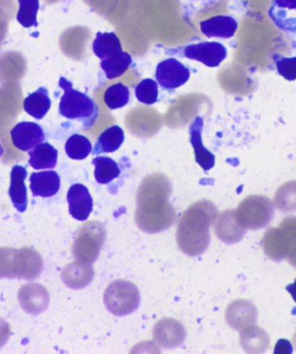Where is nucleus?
Wrapping results in <instances>:
<instances>
[{
  "instance_id": "obj_3",
  "label": "nucleus",
  "mask_w": 296,
  "mask_h": 354,
  "mask_svg": "<svg viewBox=\"0 0 296 354\" xmlns=\"http://www.w3.org/2000/svg\"><path fill=\"white\" fill-rule=\"evenodd\" d=\"M58 84L64 91L59 103L60 115L70 120L89 122L91 125L98 113L95 102L84 93L75 91L64 77H60Z\"/></svg>"
},
{
  "instance_id": "obj_17",
  "label": "nucleus",
  "mask_w": 296,
  "mask_h": 354,
  "mask_svg": "<svg viewBox=\"0 0 296 354\" xmlns=\"http://www.w3.org/2000/svg\"><path fill=\"white\" fill-rule=\"evenodd\" d=\"M50 106L49 91L44 87L32 93L24 101V109L26 112L37 120H42L49 112Z\"/></svg>"
},
{
  "instance_id": "obj_10",
  "label": "nucleus",
  "mask_w": 296,
  "mask_h": 354,
  "mask_svg": "<svg viewBox=\"0 0 296 354\" xmlns=\"http://www.w3.org/2000/svg\"><path fill=\"white\" fill-rule=\"evenodd\" d=\"M68 212L75 219L85 221L93 209V199L88 188L82 184L72 185L67 194Z\"/></svg>"
},
{
  "instance_id": "obj_18",
  "label": "nucleus",
  "mask_w": 296,
  "mask_h": 354,
  "mask_svg": "<svg viewBox=\"0 0 296 354\" xmlns=\"http://www.w3.org/2000/svg\"><path fill=\"white\" fill-rule=\"evenodd\" d=\"M92 49L96 57L104 60L113 55L122 53V46L115 32H98L92 44Z\"/></svg>"
},
{
  "instance_id": "obj_4",
  "label": "nucleus",
  "mask_w": 296,
  "mask_h": 354,
  "mask_svg": "<svg viewBox=\"0 0 296 354\" xmlns=\"http://www.w3.org/2000/svg\"><path fill=\"white\" fill-rule=\"evenodd\" d=\"M140 291L131 281L116 280L109 284L104 293L106 308L116 316L132 314L139 308Z\"/></svg>"
},
{
  "instance_id": "obj_14",
  "label": "nucleus",
  "mask_w": 296,
  "mask_h": 354,
  "mask_svg": "<svg viewBox=\"0 0 296 354\" xmlns=\"http://www.w3.org/2000/svg\"><path fill=\"white\" fill-rule=\"evenodd\" d=\"M26 177L27 171L25 167L21 166L12 167L9 195L13 205L19 212H26L27 204H28L27 188L25 184Z\"/></svg>"
},
{
  "instance_id": "obj_2",
  "label": "nucleus",
  "mask_w": 296,
  "mask_h": 354,
  "mask_svg": "<svg viewBox=\"0 0 296 354\" xmlns=\"http://www.w3.org/2000/svg\"><path fill=\"white\" fill-rule=\"evenodd\" d=\"M216 216L212 202L201 201L192 205L182 216L177 230V242L185 255L197 257L207 250L211 241L210 226Z\"/></svg>"
},
{
  "instance_id": "obj_28",
  "label": "nucleus",
  "mask_w": 296,
  "mask_h": 354,
  "mask_svg": "<svg viewBox=\"0 0 296 354\" xmlns=\"http://www.w3.org/2000/svg\"><path fill=\"white\" fill-rule=\"evenodd\" d=\"M274 5L279 8H288L296 11V0H274Z\"/></svg>"
},
{
  "instance_id": "obj_8",
  "label": "nucleus",
  "mask_w": 296,
  "mask_h": 354,
  "mask_svg": "<svg viewBox=\"0 0 296 354\" xmlns=\"http://www.w3.org/2000/svg\"><path fill=\"white\" fill-rule=\"evenodd\" d=\"M154 338L158 345L164 349L176 348L184 342L185 330L176 319L165 318L154 326Z\"/></svg>"
},
{
  "instance_id": "obj_7",
  "label": "nucleus",
  "mask_w": 296,
  "mask_h": 354,
  "mask_svg": "<svg viewBox=\"0 0 296 354\" xmlns=\"http://www.w3.org/2000/svg\"><path fill=\"white\" fill-rule=\"evenodd\" d=\"M184 55L189 59L199 62L210 68L219 67L227 57V50L218 42H203L185 48Z\"/></svg>"
},
{
  "instance_id": "obj_11",
  "label": "nucleus",
  "mask_w": 296,
  "mask_h": 354,
  "mask_svg": "<svg viewBox=\"0 0 296 354\" xmlns=\"http://www.w3.org/2000/svg\"><path fill=\"white\" fill-rule=\"evenodd\" d=\"M203 127H204V121L201 117L198 116L190 126V142L194 147L196 162L205 171H209L215 166L216 158L214 154L203 145Z\"/></svg>"
},
{
  "instance_id": "obj_27",
  "label": "nucleus",
  "mask_w": 296,
  "mask_h": 354,
  "mask_svg": "<svg viewBox=\"0 0 296 354\" xmlns=\"http://www.w3.org/2000/svg\"><path fill=\"white\" fill-rule=\"evenodd\" d=\"M274 353L277 354L292 353V344L289 342L288 340L287 339H279V342L277 343V345H275Z\"/></svg>"
},
{
  "instance_id": "obj_21",
  "label": "nucleus",
  "mask_w": 296,
  "mask_h": 354,
  "mask_svg": "<svg viewBox=\"0 0 296 354\" xmlns=\"http://www.w3.org/2000/svg\"><path fill=\"white\" fill-rule=\"evenodd\" d=\"M92 164L95 166V180L99 184H109L120 176L118 165L111 158L96 157L92 160Z\"/></svg>"
},
{
  "instance_id": "obj_23",
  "label": "nucleus",
  "mask_w": 296,
  "mask_h": 354,
  "mask_svg": "<svg viewBox=\"0 0 296 354\" xmlns=\"http://www.w3.org/2000/svg\"><path fill=\"white\" fill-rule=\"evenodd\" d=\"M129 88L122 84H116L107 88L104 102L109 109L115 110L125 106L129 102Z\"/></svg>"
},
{
  "instance_id": "obj_26",
  "label": "nucleus",
  "mask_w": 296,
  "mask_h": 354,
  "mask_svg": "<svg viewBox=\"0 0 296 354\" xmlns=\"http://www.w3.org/2000/svg\"><path fill=\"white\" fill-rule=\"evenodd\" d=\"M278 73L288 81L296 80V57H284L275 54L273 56Z\"/></svg>"
},
{
  "instance_id": "obj_5",
  "label": "nucleus",
  "mask_w": 296,
  "mask_h": 354,
  "mask_svg": "<svg viewBox=\"0 0 296 354\" xmlns=\"http://www.w3.org/2000/svg\"><path fill=\"white\" fill-rule=\"evenodd\" d=\"M105 226L99 221H89L82 227L74 245L75 257L82 262L94 263L105 242Z\"/></svg>"
},
{
  "instance_id": "obj_12",
  "label": "nucleus",
  "mask_w": 296,
  "mask_h": 354,
  "mask_svg": "<svg viewBox=\"0 0 296 354\" xmlns=\"http://www.w3.org/2000/svg\"><path fill=\"white\" fill-rule=\"evenodd\" d=\"M30 190L33 196L50 198L59 191L61 180L59 175L55 171H44L33 173L30 177Z\"/></svg>"
},
{
  "instance_id": "obj_20",
  "label": "nucleus",
  "mask_w": 296,
  "mask_h": 354,
  "mask_svg": "<svg viewBox=\"0 0 296 354\" xmlns=\"http://www.w3.org/2000/svg\"><path fill=\"white\" fill-rule=\"evenodd\" d=\"M132 62V57L129 53L122 51V53L102 60L101 67L104 71L107 78L113 80V79L122 77L129 70Z\"/></svg>"
},
{
  "instance_id": "obj_29",
  "label": "nucleus",
  "mask_w": 296,
  "mask_h": 354,
  "mask_svg": "<svg viewBox=\"0 0 296 354\" xmlns=\"http://www.w3.org/2000/svg\"><path fill=\"white\" fill-rule=\"evenodd\" d=\"M286 290L291 295L292 298L294 299L296 304V279L294 283L288 284V286H286Z\"/></svg>"
},
{
  "instance_id": "obj_25",
  "label": "nucleus",
  "mask_w": 296,
  "mask_h": 354,
  "mask_svg": "<svg viewBox=\"0 0 296 354\" xmlns=\"http://www.w3.org/2000/svg\"><path fill=\"white\" fill-rule=\"evenodd\" d=\"M136 95L138 101L143 104H154L159 97V88L157 82L153 79H144L136 86Z\"/></svg>"
},
{
  "instance_id": "obj_22",
  "label": "nucleus",
  "mask_w": 296,
  "mask_h": 354,
  "mask_svg": "<svg viewBox=\"0 0 296 354\" xmlns=\"http://www.w3.org/2000/svg\"><path fill=\"white\" fill-rule=\"evenodd\" d=\"M65 152L71 160H82L92 152V144L87 137L75 133L65 144Z\"/></svg>"
},
{
  "instance_id": "obj_1",
  "label": "nucleus",
  "mask_w": 296,
  "mask_h": 354,
  "mask_svg": "<svg viewBox=\"0 0 296 354\" xmlns=\"http://www.w3.org/2000/svg\"><path fill=\"white\" fill-rule=\"evenodd\" d=\"M171 187L161 180L145 181L138 191L136 222L142 232L154 234L169 229L176 212L169 198Z\"/></svg>"
},
{
  "instance_id": "obj_9",
  "label": "nucleus",
  "mask_w": 296,
  "mask_h": 354,
  "mask_svg": "<svg viewBox=\"0 0 296 354\" xmlns=\"http://www.w3.org/2000/svg\"><path fill=\"white\" fill-rule=\"evenodd\" d=\"M11 136L13 145L23 152L39 146L46 139L43 129L37 123L29 122L17 124L12 129Z\"/></svg>"
},
{
  "instance_id": "obj_19",
  "label": "nucleus",
  "mask_w": 296,
  "mask_h": 354,
  "mask_svg": "<svg viewBox=\"0 0 296 354\" xmlns=\"http://www.w3.org/2000/svg\"><path fill=\"white\" fill-rule=\"evenodd\" d=\"M124 140H125V136L120 127H110L99 136L93 149V154L98 156L102 153H115L122 146Z\"/></svg>"
},
{
  "instance_id": "obj_15",
  "label": "nucleus",
  "mask_w": 296,
  "mask_h": 354,
  "mask_svg": "<svg viewBox=\"0 0 296 354\" xmlns=\"http://www.w3.org/2000/svg\"><path fill=\"white\" fill-rule=\"evenodd\" d=\"M94 274V268L92 264L82 261V262L72 263L66 268L64 279L68 286L79 290L91 284Z\"/></svg>"
},
{
  "instance_id": "obj_24",
  "label": "nucleus",
  "mask_w": 296,
  "mask_h": 354,
  "mask_svg": "<svg viewBox=\"0 0 296 354\" xmlns=\"http://www.w3.org/2000/svg\"><path fill=\"white\" fill-rule=\"evenodd\" d=\"M19 9L17 19L25 28L37 26V16L39 10V0H19Z\"/></svg>"
},
{
  "instance_id": "obj_16",
  "label": "nucleus",
  "mask_w": 296,
  "mask_h": 354,
  "mask_svg": "<svg viewBox=\"0 0 296 354\" xmlns=\"http://www.w3.org/2000/svg\"><path fill=\"white\" fill-rule=\"evenodd\" d=\"M30 166L36 170L53 169L57 166L58 152L49 143H41L29 152Z\"/></svg>"
},
{
  "instance_id": "obj_6",
  "label": "nucleus",
  "mask_w": 296,
  "mask_h": 354,
  "mask_svg": "<svg viewBox=\"0 0 296 354\" xmlns=\"http://www.w3.org/2000/svg\"><path fill=\"white\" fill-rule=\"evenodd\" d=\"M190 77V70L175 58H167L160 62L156 68V77L158 84L169 91L187 84Z\"/></svg>"
},
{
  "instance_id": "obj_13",
  "label": "nucleus",
  "mask_w": 296,
  "mask_h": 354,
  "mask_svg": "<svg viewBox=\"0 0 296 354\" xmlns=\"http://www.w3.org/2000/svg\"><path fill=\"white\" fill-rule=\"evenodd\" d=\"M202 33L207 37L230 39L237 30V22L230 16H216L201 23Z\"/></svg>"
}]
</instances>
